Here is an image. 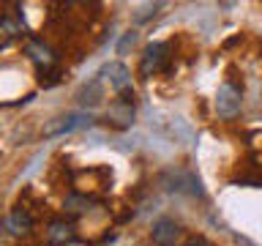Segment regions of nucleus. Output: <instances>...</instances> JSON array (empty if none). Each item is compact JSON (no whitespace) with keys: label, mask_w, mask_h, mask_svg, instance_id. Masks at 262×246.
<instances>
[{"label":"nucleus","mask_w":262,"mask_h":246,"mask_svg":"<svg viewBox=\"0 0 262 246\" xmlns=\"http://www.w3.org/2000/svg\"><path fill=\"white\" fill-rule=\"evenodd\" d=\"M134 112H137V101H134V90L120 93L106 110V123H112L115 129H128L134 123Z\"/></svg>","instance_id":"2"},{"label":"nucleus","mask_w":262,"mask_h":246,"mask_svg":"<svg viewBox=\"0 0 262 246\" xmlns=\"http://www.w3.org/2000/svg\"><path fill=\"white\" fill-rule=\"evenodd\" d=\"M150 238L156 246H175L180 241V224L175 219H159L150 230Z\"/></svg>","instance_id":"6"},{"label":"nucleus","mask_w":262,"mask_h":246,"mask_svg":"<svg viewBox=\"0 0 262 246\" xmlns=\"http://www.w3.org/2000/svg\"><path fill=\"white\" fill-rule=\"evenodd\" d=\"M30 224H33V216L25 208H14L11 213L6 216V230L11 235H22V233H28L30 230Z\"/></svg>","instance_id":"8"},{"label":"nucleus","mask_w":262,"mask_h":246,"mask_svg":"<svg viewBox=\"0 0 262 246\" xmlns=\"http://www.w3.org/2000/svg\"><path fill=\"white\" fill-rule=\"evenodd\" d=\"M25 52H28V57L36 63L38 74H52V69L57 66V55H55L41 38H30L28 47H25Z\"/></svg>","instance_id":"5"},{"label":"nucleus","mask_w":262,"mask_h":246,"mask_svg":"<svg viewBox=\"0 0 262 246\" xmlns=\"http://www.w3.org/2000/svg\"><path fill=\"white\" fill-rule=\"evenodd\" d=\"M241 107H243V90L241 88H235L232 82H224V85L219 88V93H216V112L221 115V118H235L237 112H241Z\"/></svg>","instance_id":"4"},{"label":"nucleus","mask_w":262,"mask_h":246,"mask_svg":"<svg viewBox=\"0 0 262 246\" xmlns=\"http://www.w3.org/2000/svg\"><path fill=\"white\" fill-rule=\"evenodd\" d=\"M134 44H137V33H134V30H128L126 36L120 38V44H118V55H126Z\"/></svg>","instance_id":"11"},{"label":"nucleus","mask_w":262,"mask_h":246,"mask_svg":"<svg viewBox=\"0 0 262 246\" xmlns=\"http://www.w3.org/2000/svg\"><path fill=\"white\" fill-rule=\"evenodd\" d=\"M98 77L101 79H110V85L115 88V93H126V90H131V74L123 63H106L101 71H98Z\"/></svg>","instance_id":"7"},{"label":"nucleus","mask_w":262,"mask_h":246,"mask_svg":"<svg viewBox=\"0 0 262 246\" xmlns=\"http://www.w3.org/2000/svg\"><path fill=\"white\" fill-rule=\"evenodd\" d=\"M49 243H55V246H63V243H69L71 238H74V227H71V221H63V219H57L49 224Z\"/></svg>","instance_id":"9"},{"label":"nucleus","mask_w":262,"mask_h":246,"mask_svg":"<svg viewBox=\"0 0 262 246\" xmlns=\"http://www.w3.org/2000/svg\"><path fill=\"white\" fill-rule=\"evenodd\" d=\"M167 60H169V44L167 41H153V44H147L145 52H142V60H139V74H142V79L164 71L167 69Z\"/></svg>","instance_id":"3"},{"label":"nucleus","mask_w":262,"mask_h":246,"mask_svg":"<svg viewBox=\"0 0 262 246\" xmlns=\"http://www.w3.org/2000/svg\"><path fill=\"white\" fill-rule=\"evenodd\" d=\"M79 101H82V104H88V107H96L98 101H101V79L96 77L93 82H90V85L79 93Z\"/></svg>","instance_id":"10"},{"label":"nucleus","mask_w":262,"mask_h":246,"mask_svg":"<svg viewBox=\"0 0 262 246\" xmlns=\"http://www.w3.org/2000/svg\"><path fill=\"white\" fill-rule=\"evenodd\" d=\"M90 123H93L90 112H66V115H57V118L49 120L44 126V131H41V137H44V139L66 137V134H74V131L90 126Z\"/></svg>","instance_id":"1"},{"label":"nucleus","mask_w":262,"mask_h":246,"mask_svg":"<svg viewBox=\"0 0 262 246\" xmlns=\"http://www.w3.org/2000/svg\"><path fill=\"white\" fill-rule=\"evenodd\" d=\"M186 246H210L205 238H191V241H186Z\"/></svg>","instance_id":"12"}]
</instances>
